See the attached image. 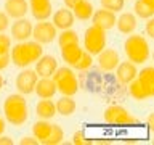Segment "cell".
<instances>
[{
    "label": "cell",
    "mask_w": 154,
    "mask_h": 145,
    "mask_svg": "<svg viewBox=\"0 0 154 145\" xmlns=\"http://www.w3.org/2000/svg\"><path fill=\"white\" fill-rule=\"evenodd\" d=\"M35 114L42 119H51L56 114V108L55 103L50 98H42L38 103L35 105Z\"/></svg>",
    "instance_id": "cell-21"
},
{
    "label": "cell",
    "mask_w": 154,
    "mask_h": 145,
    "mask_svg": "<svg viewBox=\"0 0 154 145\" xmlns=\"http://www.w3.org/2000/svg\"><path fill=\"white\" fill-rule=\"evenodd\" d=\"M91 23L93 26L100 27V29H112L116 26V13L114 11H109L106 8H101V10H96L91 14Z\"/></svg>",
    "instance_id": "cell-9"
},
{
    "label": "cell",
    "mask_w": 154,
    "mask_h": 145,
    "mask_svg": "<svg viewBox=\"0 0 154 145\" xmlns=\"http://www.w3.org/2000/svg\"><path fill=\"white\" fill-rule=\"evenodd\" d=\"M19 143L21 145H37L38 140L35 137H23L21 140H19Z\"/></svg>",
    "instance_id": "cell-36"
},
{
    "label": "cell",
    "mask_w": 154,
    "mask_h": 145,
    "mask_svg": "<svg viewBox=\"0 0 154 145\" xmlns=\"http://www.w3.org/2000/svg\"><path fill=\"white\" fill-rule=\"evenodd\" d=\"M51 79L55 81L56 84V90L61 92L63 95H75L77 90H79V81L74 74V71L71 68H56V71L53 72Z\"/></svg>",
    "instance_id": "cell-4"
},
{
    "label": "cell",
    "mask_w": 154,
    "mask_h": 145,
    "mask_svg": "<svg viewBox=\"0 0 154 145\" xmlns=\"http://www.w3.org/2000/svg\"><path fill=\"white\" fill-rule=\"evenodd\" d=\"M93 11H95V8H93V5H91V2H88V0H82V2H79L74 8H72L74 18L80 19V21L90 19L91 14H93Z\"/></svg>",
    "instance_id": "cell-22"
},
{
    "label": "cell",
    "mask_w": 154,
    "mask_h": 145,
    "mask_svg": "<svg viewBox=\"0 0 154 145\" xmlns=\"http://www.w3.org/2000/svg\"><path fill=\"white\" fill-rule=\"evenodd\" d=\"M55 108H56V113H60L61 116H71L75 111L77 105H75V102L72 100V97L63 95L61 98L55 103Z\"/></svg>",
    "instance_id": "cell-23"
},
{
    "label": "cell",
    "mask_w": 154,
    "mask_h": 145,
    "mask_svg": "<svg viewBox=\"0 0 154 145\" xmlns=\"http://www.w3.org/2000/svg\"><path fill=\"white\" fill-rule=\"evenodd\" d=\"M103 119L106 124H116V126H132V124H137V121H138L128 110H125L120 105L108 106L104 110Z\"/></svg>",
    "instance_id": "cell-6"
},
{
    "label": "cell",
    "mask_w": 154,
    "mask_h": 145,
    "mask_svg": "<svg viewBox=\"0 0 154 145\" xmlns=\"http://www.w3.org/2000/svg\"><path fill=\"white\" fill-rule=\"evenodd\" d=\"M11 63L10 60V53H5V55H0V71L5 69V68H8V65Z\"/></svg>",
    "instance_id": "cell-33"
},
{
    "label": "cell",
    "mask_w": 154,
    "mask_h": 145,
    "mask_svg": "<svg viewBox=\"0 0 154 145\" xmlns=\"http://www.w3.org/2000/svg\"><path fill=\"white\" fill-rule=\"evenodd\" d=\"M74 14L69 8H61L58 10V11L53 13V26L56 29H61V31H64V29H71L72 24H74Z\"/></svg>",
    "instance_id": "cell-16"
},
{
    "label": "cell",
    "mask_w": 154,
    "mask_h": 145,
    "mask_svg": "<svg viewBox=\"0 0 154 145\" xmlns=\"http://www.w3.org/2000/svg\"><path fill=\"white\" fill-rule=\"evenodd\" d=\"M42 55H43L42 44L35 40L18 42L16 45H13V48H10V60L18 68H26L31 63H35Z\"/></svg>",
    "instance_id": "cell-1"
},
{
    "label": "cell",
    "mask_w": 154,
    "mask_h": 145,
    "mask_svg": "<svg viewBox=\"0 0 154 145\" xmlns=\"http://www.w3.org/2000/svg\"><path fill=\"white\" fill-rule=\"evenodd\" d=\"M58 32H56V27L53 26V23L50 21H40L37 23L35 26H32V36L34 40L38 42V44H51L53 40L56 39Z\"/></svg>",
    "instance_id": "cell-7"
},
{
    "label": "cell",
    "mask_w": 154,
    "mask_h": 145,
    "mask_svg": "<svg viewBox=\"0 0 154 145\" xmlns=\"http://www.w3.org/2000/svg\"><path fill=\"white\" fill-rule=\"evenodd\" d=\"M0 145H13V139L7 135H0Z\"/></svg>",
    "instance_id": "cell-37"
},
{
    "label": "cell",
    "mask_w": 154,
    "mask_h": 145,
    "mask_svg": "<svg viewBox=\"0 0 154 145\" xmlns=\"http://www.w3.org/2000/svg\"><path fill=\"white\" fill-rule=\"evenodd\" d=\"M37 79H38V76H37L35 71L23 68V71L16 76V89H18V92H19V94H23V95L32 94Z\"/></svg>",
    "instance_id": "cell-8"
},
{
    "label": "cell",
    "mask_w": 154,
    "mask_h": 145,
    "mask_svg": "<svg viewBox=\"0 0 154 145\" xmlns=\"http://www.w3.org/2000/svg\"><path fill=\"white\" fill-rule=\"evenodd\" d=\"M63 139H64V132H63L61 126L58 124H51V130L50 134H48V137L43 140V145H58L63 142Z\"/></svg>",
    "instance_id": "cell-25"
},
{
    "label": "cell",
    "mask_w": 154,
    "mask_h": 145,
    "mask_svg": "<svg viewBox=\"0 0 154 145\" xmlns=\"http://www.w3.org/2000/svg\"><path fill=\"white\" fill-rule=\"evenodd\" d=\"M34 92H35L37 97H40V98H51L58 90H56L55 81H53L51 77H42L40 81L37 79Z\"/></svg>",
    "instance_id": "cell-17"
},
{
    "label": "cell",
    "mask_w": 154,
    "mask_h": 145,
    "mask_svg": "<svg viewBox=\"0 0 154 145\" xmlns=\"http://www.w3.org/2000/svg\"><path fill=\"white\" fill-rule=\"evenodd\" d=\"M146 34L149 37H154V19L152 18H148V21H146Z\"/></svg>",
    "instance_id": "cell-35"
},
{
    "label": "cell",
    "mask_w": 154,
    "mask_h": 145,
    "mask_svg": "<svg viewBox=\"0 0 154 145\" xmlns=\"http://www.w3.org/2000/svg\"><path fill=\"white\" fill-rule=\"evenodd\" d=\"M29 11L37 21H45L51 16V2L50 0H29Z\"/></svg>",
    "instance_id": "cell-12"
},
{
    "label": "cell",
    "mask_w": 154,
    "mask_h": 145,
    "mask_svg": "<svg viewBox=\"0 0 154 145\" xmlns=\"http://www.w3.org/2000/svg\"><path fill=\"white\" fill-rule=\"evenodd\" d=\"M116 24H117L119 32L127 34V36L135 32V29H137V26H138L137 16H135L133 13H122L117 19H116Z\"/></svg>",
    "instance_id": "cell-20"
},
{
    "label": "cell",
    "mask_w": 154,
    "mask_h": 145,
    "mask_svg": "<svg viewBox=\"0 0 154 145\" xmlns=\"http://www.w3.org/2000/svg\"><path fill=\"white\" fill-rule=\"evenodd\" d=\"M58 37V44L60 47H64V45H69V44H79V36H77L75 31L72 29H64Z\"/></svg>",
    "instance_id": "cell-28"
},
{
    "label": "cell",
    "mask_w": 154,
    "mask_h": 145,
    "mask_svg": "<svg viewBox=\"0 0 154 145\" xmlns=\"http://www.w3.org/2000/svg\"><path fill=\"white\" fill-rule=\"evenodd\" d=\"M98 66L100 69L103 71H114L117 68L120 58H119V53L114 50V48H103L98 55Z\"/></svg>",
    "instance_id": "cell-11"
},
{
    "label": "cell",
    "mask_w": 154,
    "mask_h": 145,
    "mask_svg": "<svg viewBox=\"0 0 154 145\" xmlns=\"http://www.w3.org/2000/svg\"><path fill=\"white\" fill-rule=\"evenodd\" d=\"M32 36V23L26 18H18L11 26V37L18 42H24Z\"/></svg>",
    "instance_id": "cell-13"
},
{
    "label": "cell",
    "mask_w": 154,
    "mask_h": 145,
    "mask_svg": "<svg viewBox=\"0 0 154 145\" xmlns=\"http://www.w3.org/2000/svg\"><path fill=\"white\" fill-rule=\"evenodd\" d=\"M100 2H101V8H106L114 13L120 11L125 5V0H100Z\"/></svg>",
    "instance_id": "cell-30"
},
{
    "label": "cell",
    "mask_w": 154,
    "mask_h": 145,
    "mask_svg": "<svg viewBox=\"0 0 154 145\" xmlns=\"http://www.w3.org/2000/svg\"><path fill=\"white\" fill-rule=\"evenodd\" d=\"M135 16L137 18H141V19H148V18H152L154 16V8L152 7H149V5H146L143 2V0H137L135 2Z\"/></svg>",
    "instance_id": "cell-27"
},
{
    "label": "cell",
    "mask_w": 154,
    "mask_h": 145,
    "mask_svg": "<svg viewBox=\"0 0 154 145\" xmlns=\"http://www.w3.org/2000/svg\"><path fill=\"white\" fill-rule=\"evenodd\" d=\"M3 116L10 124L23 126L29 119V106L23 94H10L3 102Z\"/></svg>",
    "instance_id": "cell-2"
},
{
    "label": "cell",
    "mask_w": 154,
    "mask_h": 145,
    "mask_svg": "<svg viewBox=\"0 0 154 145\" xmlns=\"http://www.w3.org/2000/svg\"><path fill=\"white\" fill-rule=\"evenodd\" d=\"M79 2H82V0H64V7L69 8V10H72Z\"/></svg>",
    "instance_id": "cell-38"
},
{
    "label": "cell",
    "mask_w": 154,
    "mask_h": 145,
    "mask_svg": "<svg viewBox=\"0 0 154 145\" xmlns=\"http://www.w3.org/2000/svg\"><path fill=\"white\" fill-rule=\"evenodd\" d=\"M106 31L104 29H100L96 26H91L85 31V36H84V48L85 52H88L91 56L93 55H98V53L106 48Z\"/></svg>",
    "instance_id": "cell-5"
},
{
    "label": "cell",
    "mask_w": 154,
    "mask_h": 145,
    "mask_svg": "<svg viewBox=\"0 0 154 145\" xmlns=\"http://www.w3.org/2000/svg\"><path fill=\"white\" fill-rule=\"evenodd\" d=\"M138 74V69H137V65L135 63H132L130 60L127 61H119L117 68H116V77H117V81L120 82V84H125L128 85L130 82H132L135 77H137Z\"/></svg>",
    "instance_id": "cell-10"
},
{
    "label": "cell",
    "mask_w": 154,
    "mask_h": 145,
    "mask_svg": "<svg viewBox=\"0 0 154 145\" xmlns=\"http://www.w3.org/2000/svg\"><path fill=\"white\" fill-rule=\"evenodd\" d=\"M58 68V61L51 55H42L35 61V72L40 77H51Z\"/></svg>",
    "instance_id": "cell-14"
},
{
    "label": "cell",
    "mask_w": 154,
    "mask_h": 145,
    "mask_svg": "<svg viewBox=\"0 0 154 145\" xmlns=\"http://www.w3.org/2000/svg\"><path fill=\"white\" fill-rule=\"evenodd\" d=\"M61 48V56L69 66H75V63L79 61V58L84 53V48H80L79 44H69V45L60 47Z\"/></svg>",
    "instance_id": "cell-19"
},
{
    "label": "cell",
    "mask_w": 154,
    "mask_h": 145,
    "mask_svg": "<svg viewBox=\"0 0 154 145\" xmlns=\"http://www.w3.org/2000/svg\"><path fill=\"white\" fill-rule=\"evenodd\" d=\"M137 79H140L149 90L154 92V68L152 66H146L141 71H138Z\"/></svg>",
    "instance_id": "cell-26"
},
{
    "label": "cell",
    "mask_w": 154,
    "mask_h": 145,
    "mask_svg": "<svg viewBox=\"0 0 154 145\" xmlns=\"http://www.w3.org/2000/svg\"><path fill=\"white\" fill-rule=\"evenodd\" d=\"M3 132H5V119L0 116V135H2Z\"/></svg>",
    "instance_id": "cell-39"
},
{
    "label": "cell",
    "mask_w": 154,
    "mask_h": 145,
    "mask_svg": "<svg viewBox=\"0 0 154 145\" xmlns=\"http://www.w3.org/2000/svg\"><path fill=\"white\" fill-rule=\"evenodd\" d=\"M10 26V18L7 13L0 11V32H5Z\"/></svg>",
    "instance_id": "cell-32"
},
{
    "label": "cell",
    "mask_w": 154,
    "mask_h": 145,
    "mask_svg": "<svg viewBox=\"0 0 154 145\" xmlns=\"http://www.w3.org/2000/svg\"><path fill=\"white\" fill-rule=\"evenodd\" d=\"M50 130H51V124L48 123L47 119L37 121V123H34V126H32V134H34V137H35L40 143L48 137Z\"/></svg>",
    "instance_id": "cell-24"
},
{
    "label": "cell",
    "mask_w": 154,
    "mask_h": 145,
    "mask_svg": "<svg viewBox=\"0 0 154 145\" xmlns=\"http://www.w3.org/2000/svg\"><path fill=\"white\" fill-rule=\"evenodd\" d=\"M91 65H93V58H91V55L88 52H84L82 53V56L79 58V61L75 63V66L79 71H87V69H90Z\"/></svg>",
    "instance_id": "cell-29"
},
{
    "label": "cell",
    "mask_w": 154,
    "mask_h": 145,
    "mask_svg": "<svg viewBox=\"0 0 154 145\" xmlns=\"http://www.w3.org/2000/svg\"><path fill=\"white\" fill-rule=\"evenodd\" d=\"M10 48H11V37H8L3 32H0V55L10 53Z\"/></svg>",
    "instance_id": "cell-31"
},
{
    "label": "cell",
    "mask_w": 154,
    "mask_h": 145,
    "mask_svg": "<svg viewBox=\"0 0 154 145\" xmlns=\"http://www.w3.org/2000/svg\"><path fill=\"white\" fill-rule=\"evenodd\" d=\"M3 84H5V79H3V76L0 74V90L3 89Z\"/></svg>",
    "instance_id": "cell-41"
},
{
    "label": "cell",
    "mask_w": 154,
    "mask_h": 145,
    "mask_svg": "<svg viewBox=\"0 0 154 145\" xmlns=\"http://www.w3.org/2000/svg\"><path fill=\"white\" fill-rule=\"evenodd\" d=\"M128 94H130V97H132V98L138 100V102H143V100L149 98V97H152L154 92L149 90L141 81L135 77V79L128 84Z\"/></svg>",
    "instance_id": "cell-18"
},
{
    "label": "cell",
    "mask_w": 154,
    "mask_h": 145,
    "mask_svg": "<svg viewBox=\"0 0 154 145\" xmlns=\"http://www.w3.org/2000/svg\"><path fill=\"white\" fill-rule=\"evenodd\" d=\"M27 11H29V5L26 0H7L5 2V13L8 14V18L13 19L24 18Z\"/></svg>",
    "instance_id": "cell-15"
},
{
    "label": "cell",
    "mask_w": 154,
    "mask_h": 145,
    "mask_svg": "<svg viewBox=\"0 0 154 145\" xmlns=\"http://www.w3.org/2000/svg\"><path fill=\"white\" fill-rule=\"evenodd\" d=\"M143 2L146 3V5H149V7H152V8H154V0H143Z\"/></svg>",
    "instance_id": "cell-40"
},
{
    "label": "cell",
    "mask_w": 154,
    "mask_h": 145,
    "mask_svg": "<svg viewBox=\"0 0 154 145\" xmlns=\"http://www.w3.org/2000/svg\"><path fill=\"white\" fill-rule=\"evenodd\" d=\"M124 52L127 58L135 65L146 63L151 56V48H149L148 40L141 34H130L124 42Z\"/></svg>",
    "instance_id": "cell-3"
},
{
    "label": "cell",
    "mask_w": 154,
    "mask_h": 145,
    "mask_svg": "<svg viewBox=\"0 0 154 145\" xmlns=\"http://www.w3.org/2000/svg\"><path fill=\"white\" fill-rule=\"evenodd\" d=\"M72 143H74V145H85L87 142L84 140V134H82V132H75L74 137H72Z\"/></svg>",
    "instance_id": "cell-34"
}]
</instances>
